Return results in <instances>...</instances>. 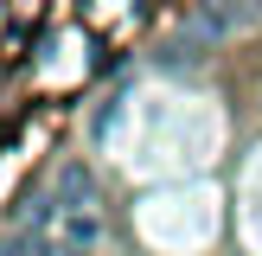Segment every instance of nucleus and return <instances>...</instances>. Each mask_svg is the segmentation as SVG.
<instances>
[{"label":"nucleus","instance_id":"nucleus-1","mask_svg":"<svg viewBox=\"0 0 262 256\" xmlns=\"http://www.w3.org/2000/svg\"><path fill=\"white\" fill-rule=\"evenodd\" d=\"M102 243V199L83 166H64L45 192L32 199L26 224L13 230L7 256H96Z\"/></svg>","mask_w":262,"mask_h":256}]
</instances>
